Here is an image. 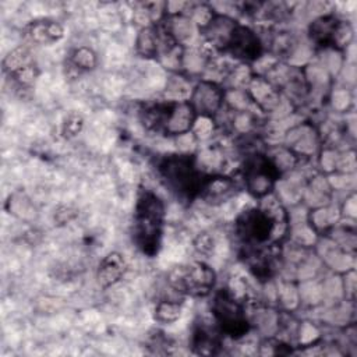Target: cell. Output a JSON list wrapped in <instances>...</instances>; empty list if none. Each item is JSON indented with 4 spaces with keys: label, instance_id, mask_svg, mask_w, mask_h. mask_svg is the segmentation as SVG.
<instances>
[{
    "label": "cell",
    "instance_id": "9",
    "mask_svg": "<svg viewBox=\"0 0 357 357\" xmlns=\"http://www.w3.org/2000/svg\"><path fill=\"white\" fill-rule=\"evenodd\" d=\"M4 71L20 86H29L38 78V64L26 46L13 49L3 61Z\"/></svg>",
    "mask_w": 357,
    "mask_h": 357
},
{
    "label": "cell",
    "instance_id": "7",
    "mask_svg": "<svg viewBox=\"0 0 357 357\" xmlns=\"http://www.w3.org/2000/svg\"><path fill=\"white\" fill-rule=\"evenodd\" d=\"M244 177L248 191L255 197H264L272 190L279 177V170L266 156L254 155L245 163Z\"/></svg>",
    "mask_w": 357,
    "mask_h": 357
},
{
    "label": "cell",
    "instance_id": "1",
    "mask_svg": "<svg viewBox=\"0 0 357 357\" xmlns=\"http://www.w3.org/2000/svg\"><path fill=\"white\" fill-rule=\"evenodd\" d=\"M165 206L151 191H142L137 199L132 222V238L137 247L146 255L153 257L160 248L163 233Z\"/></svg>",
    "mask_w": 357,
    "mask_h": 357
},
{
    "label": "cell",
    "instance_id": "16",
    "mask_svg": "<svg viewBox=\"0 0 357 357\" xmlns=\"http://www.w3.org/2000/svg\"><path fill=\"white\" fill-rule=\"evenodd\" d=\"M70 63L78 71L92 70L96 66V54L92 49H89L86 46H79L71 52Z\"/></svg>",
    "mask_w": 357,
    "mask_h": 357
},
{
    "label": "cell",
    "instance_id": "11",
    "mask_svg": "<svg viewBox=\"0 0 357 357\" xmlns=\"http://www.w3.org/2000/svg\"><path fill=\"white\" fill-rule=\"evenodd\" d=\"M64 35L63 26L53 20H36L25 26V36L36 45H53Z\"/></svg>",
    "mask_w": 357,
    "mask_h": 357
},
{
    "label": "cell",
    "instance_id": "13",
    "mask_svg": "<svg viewBox=\"0 0 357 357\" xmlns=\"http://www.w3.org/2000/svg\"><path fill=\"white\" fill-rule=\"evenodd\" d=\"M126 259L119 252H110L107 254L99 264L98 268V283L102 287H109L119 282L121 276L126 272Z\"/></svg>",
    "mask_w": 357,
    "mask_h": 357
},
{
    "label": "cell",
    "instance_id": "4",
    "mask_svg": "<svg viewBox=\"0 0 357 357\" xmlns=\"http://www.w3.org/2000/svg\"><path fill=\"white\" fill-rule=\"evenodd\" d=\"M195 110L190 102H158L148 105L142 112V123L148 130L166 135L185 132L191 128Z\"/></svg>",
    "mask_w": 357,
    "mask_h": 357
},
{
    "label": "cell",
    "instance_id": "12",
    "mask_svg": "<svg viewBox=\"0 0 357 357\" xmlns=\"http://www.w3.org/2000/svg\"><path fill=\"white\" fill-rule=\"evenodd\" d=\"M236 190V183L234 180L225 177V176H215V177H206L199 197H202L206 202L211 204H218V202H225Z\"/></svg>",
    "mask_w": 357,
    "mask_h": 357
},
{
    "label": "cell",
    "instance_id": "17",
    "mask_svg": "<svg viewBox=\"0 0 357 357\" xmlns=\"http://www.w3.org/2000/svg\"><path fill=\"white\" fill-rule=\"evenodd\" d=\"M181 315V305L172 300H162L155 310L156 319L162 322H174Z\"/></svg>",
    "mask_w": 357,
    "mask_h": 357
},
{
    "label": "cell",
    "instance_id": "8",
    "mask_svg": "<svg viewBox=\"0 0 357 357\" xmlns=\"http://www.w3.org/2000/svg\"><path fill=\"white\" fill-rule=\"evenodd\" d=\"M310 36L318 46L343 47L351 40L353 31L347 22L339 20L337 17L325 15L315 20L310 25Z\"/></svg>",
    "mask_w": 357,
    "mask_h": 357
},
{
    "label": "cell",
    "instance_id": "6",
    "mask_svg": "<svg viewBox=\"0 0 357 357\" xmlns=\"http://www.w3.org/2000/svg\"><path fill=\"white\" fill-rule=\"evenodd\" d=\"M212 314L220 332L230 337L238 339L250 329L244 308L227 290H219L215 294Z\"/></svg>",
    "mask_w": 357,
    "mask_h": 357
},
{
    "label": "cell",
    "instance_id": "18",
    "mask_svg": "<svg viewBox=\"0 0 357 357\" xmlns=\"http://www.w3.org/2000/svg\"><path fill=\"white\" fill-rule=\"evenodd\" d=\"M82 126H84L82 117L79 114L73 113L63 123V134L68 138L75 137L82 130Z\"/></svg>",
    "mask_w": 357,
    "mask_h": 357
},
{
    "label": "cell",
    "instance_id": "3",
    "mask_svg": "<svg viewBox=\"0 0 357 357\" xmlns=\"http://www.w3.org/2000/svg\"><path fill=\"white\" fill-rule=\"evenodd\" d=\"M279 226L286 227V215L279 206L275 212L268 208H252L237 219L236 231L247 245H273Z\"/></svg>",
    "mask_w": 357,
    "mask_h": 357
},
{
    "label": "cell",
    "instance_id": "5",
    "mask_svg": "<svg viewBox=\"0 0 357 357\" xmlns=\"http://www.w3.org/2000/svg\"><path fill=\"white\" fill-rule=\"evenodd\" d=\"M169 283L178 293L204 297L213 289L215 272L209 265L194 261L176 266L169 275Z\"/></svg>",
    "mask_w": 357,
    "mask_h": 357
},
{
    "label": "cell",
    "instance_id": "10",
    "mask_svg": "<svg viewBox=\"0 0 357 357\" xmlns=\"http://www.w3.org/2000/svg\"><path fill=\"white\" fill-rule=\"evenodd\" d=\"M225 50L230 52L234 57L241 60H255L262 52V45L257 33H254L247 26L236 24L225 46Z\"/></svg>",
    "mask_w": 357,
    "mask_h": 357
},
{
    "label": "cell",
    "instance_id": "14",
    "mask_svg": "<svg viewBox=\"0 0 357 357\" xmlns=\"http://www.w3.org/2000/svg\"><path fill=\"white\" fill-rule=\"evenodd\" d=\"M192 351L199 356H212L216 354L220 349V339L213 331L205 326H198L191 339Z\"/></svg>",
    "mask_w": 357,
    "mask_h": 357
},
{
    "label": "cell",
    "instance_id": "2",
    "mask_svg": "<svg viewBox=\"0 0 357 357\" xmlns=\"http://www.w3.org/2000/svg\"><path fill=\"white\" fill-rule=\"evenodd\" d=\"M158 170L166 187L177 197L185 199L199 197L206 177L197 169L192 156L169 155L160 160Z\"/></svg>",
    "mask_w": 357,
    "mask_h": 357
},
{
    "label": "cell",
    "instance_id": "15",
    "mask_svg": "<svg viewBox=\"0 0 357 357\" xmlns=\"http://www.w3.org/2000/svg\"><path fill=\"white\" fill-rule=\"evenodd\" d=\"M194 98L199 99L198 105L202 113L204 109H206L208 113H213L222 103V91L212 82H202L197 89Z\"/></svg>",
    "mask_w": 357,
    "mask_h": 357
}]
</instances>
